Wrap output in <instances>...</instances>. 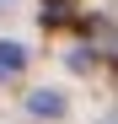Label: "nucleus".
Segmentation results:
<instances>
[{
	"label": "nucleus",
	"instance_id": "nucleus-1",
	"mask_svg": "<svg viewBox=\"0 0 118 124\" xmlns=\"http://www.w3.org/2000/svg\"><path fill=\"white\" fill-rule=\"evenodd\" d=\"M27 113H38V119H59V113H65V92H54V86L27 92Z\"/></svg>",
	"mask_w": 118,
	"mask_h": 124
},
{
	"label": "nucleus",
	"instance_id": "nucleus-2",
	"mask_svg": "<svg viewBox=\"0 0 118 124\" xmlns=\"http://www.w3.org/2000/svg\"><path fill=\"white\" fill-rule=\"evenodd\" d=\"M22 70H27V49L22 43H0V81H11Z\"/></svg>",
	"mask_w": 118,
	"mask_h": 124
},
{
	"label": "nucleus",
	"instance_id": "nucleus-3",
	"mask_svg": "<svg viewBox=\"0 0 118 124\" xmlns=\"http://www.w3.org/2000/svg\"><path fill=\"white\" fill-rule=\"evenodd\" d=\"M70 22V0H43V27H65Z\"/></svg>",
	"mask_w": 118,
	"mask_h": 124
},
{
	"label": "nucleus",
	"instance_id": "nucleus-4",
	"mask_svg": "<svg viewBox=\"0 0 118 124\" xmlns=\"http://www.w3.org/2000/svg\"><path fill=\"white\" fill-rule=\"evenodd\" d=\"M6 6H11V0H0V11H6Z\"/></svg>",
	"mask_w": 118,
	"mask_h": 124
},
{
	"label": "nucleus",
	"instance_id": "nucleus-5",
	"mask_svg": "<svg viewBox=\"0 0 118 124\" xmlns=\"http://www.w3.org/2000/svg\"><path fill=\"white\" fill-rule=\"evenodd\" d=\"M70 6H75V0H70Z\"/></svg>",
	"mask_w": 118,
	"mask_h": 124
}]
</instances>
